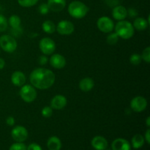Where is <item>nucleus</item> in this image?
I'll use <instances>...</instances> for the list:
<instances>
[{
	"mask_svg": "<svg viewBox=\"0 0 150 150\" xmlns=\"http://www.w3.org/2000/svg\"><path fill=\"white\" fill-rule=\"evenodd\" d=\"M55 79L56 76L53 71L43 67L35 69L29 76L31 84L41 90L51 87L55 82Z\"/></svg>",
	"mask_w": 150,
	"mask_h": 150,
	"instance_id": "nucleus-1",
	"label": "nucleus"
},
{
	"mask_svg": "<svg viewBox=\"0 0 150 150\" xmlns=\"http://www.w3.org/2000/svg\"><path fill=\"white\" fill-rule=\"evenodd\" d=\"M134 28L130 22L127 21H120L115 26V32L119 38L124 40L130 39L134 35Z\"/></svg>",
	"mask_w": 150,
	"mask_h": 150,
	"instance_id": "nucleus-2",
	"label": "nucleus"
},
{
	"mask_svg": "<svg viewBox=\"0 0 150 150\" xmlns=\"http://www.w3.org/2000/svg\"><path fill=\"white\" fill-rule=\"evenodd\" d=\"M89 11V8L84 3L80 1H73L69 4L68 13L73 18L81 19L84 18Z\"/></svg>",
	"mask_w": 150,
	"mask_h": 150,
	"instance_id": "nucleus-3",
	"label": "nucleus"
},
{
	"mask_svg": "<svg viewBox=\"0 0 150 150\" xmlns=\"http://www.w3.org/2000/svg\"><path fill=\"white\" fill-rule=\"evenodd\" d=\"M17 41L10 35H4L0 37V47L7 53H13L17 48Z\"/></svg>",
	"mask_w": 150,
	"mask_h": 150,
	"instance_id": "nucleus-4",
	"label": "nucleus"
},
{
	"mask_svg": "<svg viewBox=\"0 0 150 150\" xmlns=\"http://www.w3.org/2000/svg\"><path fill=\"white\" fill-rule=\"evenodd\" d=\"M37 91L32 85L24 84L20 89V96L26 103H32L37 98Z\"/></svg>",
	"mask_w": 150,
	"mask_h": 150,
	"instance_id": "nucleus-5",
	"label": "nucleus"
},
{
	"mask_svg": "<svg viewBox=\"0 0 150 150\" xmlns=\"http://www.w3.org/2000/svg\"><path fill=\"white\" fill-rule=\"evenodd\" d=\"M39 48L44 55H51L55 51V42L50 38H43L39 42Z\"/></svg>",
	"mask_w": 150,
	"mask_h": 150,
	"instance_id": "nucleus-6",
	"label": "nucleus"
},
{
	"mask_svg": "<svg viewBox=\"0 0 150 150\" xmlns=\"http://www.w3.org/2000/svg\"><path fill=\"white\" fill-rule=\"evenodd\" d=\"M98 29L103 33H110L114 29V23L110 18L107 16L100 17L97 21Z\"/></svg>",
	"mask_w": 150,
	"mask_h": 150,
	"instance_id": "nucleus-7",
	"label": "nucleus"
},
{
	"mask_svg": "<svg viewBox=\"0 0 150 150\" xmlns=\"http://www.w3.org/2000/svg\"><path fill=\"white\" fill-rule=\"evenodd\" d=\"M147 107V100L142 96H136L130 101V108L135 112L140 113Z\"/></svg>",
	"mask_w": 150,
	"mask_h": 150,
	"instance_id": "nucleus-8",
	"label": "nucleus"
},
{
	"mask_svg": "<svg viewBox=\"0 0 150 150\" xmlns=\"http://www.w3.org/2000/svg\"><path fill=\"white\" fill-rule=\"evenodd\" d=\"M75 26L72 22L67 20L59 21L56 26V30L61 35H70L74 32Z\"/></svg>",
	"mask_w": 150,
	"mask_h": 150,
	"instance_id": "nucleus-9",
	"label": "nucleus"
},
{
	"mask_svg": "<svg viewBox=\"0 0 150 150\" xmlns=\"http://www.w3.org/2000/svg\"><path fill=\"white\" fill-rule=\"evenodd\" d=\"M11 136L16 142H23L27 139L28 131L23 126L18 125L12 130Z\"/></svg>",
	"mask_w": 150,
	"mask_h": 150,
	"instance_id": "nucleus-10",
	"label": "nucleus"
},
{
	"mask_svg": "<svg viewBox=\"0 0 150 150\" xmlns=\"http://www.w3.org/2000/svg\"><path fill=\"white\" fill-rule=\"evenodd\" d=\"M67 100L64 96L62 95H55L51 100V107L53 109L61 110L67 105Z\"/></svg>",
	"mask_w": 150,
	"mask_h": 150,
	"instance_id": "nucleus-11",
	"label": "nucleus"
},
{
	"mask_svg": "<svg viewBox=\"0 0 150 150\" xmlns=\"http://www.w3.org/2000/svg\"><path fill=\"white\" fill-rule=\"evenodd\" d=\"M49 62L50 64L56 69H62L66 65L65 58L59 54H55L51 56Z\"/></svg>",
	"mask_w": 150,
	"mask_h": 150,
	"instance_id": "nucleus-12",
	"label": "nucleus"
},
{
	"mask_svg": "<svg viewBox=\"0 0 150 150\" xmlns=\"http://www.w3.org/2000/svg\"><path fill=\"white\" fill-rule=\"evenodd\" d=\"M111 149L112 150H130L131 146L126 139L119 138L112 142Z\"/></svg>",
	"mask_w": 150,
	"mask_h": 150,
	"instance_id": "nucleus-13",
	"label": "nucleus"
},
{
	"mask_svg": "<svg viewBox=\"0 0 150 150\" xmlns=\"http://www.w3.org/2000/svg\"><path fill=\"white\" fill-rule=\"evenodd\" d=\"M92 146L95 150H105L108 146V142L104 137L97 136L92 139Z\"/></svg>",
	"mask_w": 150,
	"mask_h": 150,
	"instance_id": "nucleus-14",
	"label": "nucleus"
},
{
	"mask_svg": "<svg viewBox=\"0 0 150 150\" xmlns=\"http://www.w3.org/2000/svg\"><path fill=\"white\" fill-rule=\"evenodd\" d=\"M48 7L51 11L58 13L62 11L66 6L65 0H48Z\"/></svg>",
	"mask_w": 150,
	"mask_h": 150,
	"instance_id": "nucleus-15",
	"label": "nucleus"
},
{
	"mask_svg": "<svg viewBox=\"0 0 150 150\" xmlns=\"http://www.w3.org/2000/svg\"><path fill=\"white\" fill-rule=\"evenodd\" d=\"M26 76L21 71L13 72L11 76V81L16 86H22L26 83Z\"/></svg>",
	"mask_w": 150,
	"mask_h": 150,
	"instance_id": "nucleus-16",
	"label": "nucleus"
},
{
	"mask_svg": "<svg viewBox=\"0 0 150 150\" xmlns=\"http://www.w3.org/2000/svg\"><path fill=\"white\" fill-rule=\"evenodd\" d=\"M112 16L117 21H122L127 17V10L124 6L118 5L114 7L112 10Z\"/></svg>",
	"mask_w": 150,
	"mask_h": 150,
	"instance_id": "nucleus-17",
	"label": "nucleus"
},
{
	"mask_svg": "<svg viewBox=\"0 0 150 150\" xmlns=\"http://www.w3.org/2000/svg\"><path fill=\"white\" fill-rule=\"evenodd\" d=\"M79 86L81 90L84 92H87L93 89L94 86H95V83H94L93 79H91V78L86 77L80 81Z\"/></svg>",
	"mask_w": 150,
	"mask_h": 150,
	"instance_id": "nucleus-18",
	"label": "nucleus"
},
{
	"mask_svg": "<svg viewBox=\"0 0 150 150\" xmlns=\"http://www.w3.org/2000/svg\"><path fill=\"white\" fill-rule=\"evenodd\" d=\"M47 146L49 150H60L62 147V142L57 136H51L48 139Z\"/></svg>",
	"mask_w": 150,
	"mask_h": 150,
	"instance_id": "nucleus-19",
	"label": "nucleus"
},
{
	"mask_svg": "<svg viewBox=\"0 0 150 150\" xmlns=\"http://www.w3.org/2000/svg\"><path fill=\"white\" fill-rule=\"evenodd\" d=\"M149 23L148 22V21H146L145 18L139 17L135 19L133 26V28L136 29V30L143 31V30H145V29L148 27Z\"/></svg>",
	"mask_w": 150,
	"mask_h": 150,
	"instance_id": "nucleus-20",
	"label": "nucleus"
},
{
	"mask_svg": "<svg viewBox=\"0 0 150 150\" xmlns=\"http://www.w3.org/2000/svg\"><path fill=\"white\" fill-rule=\"evenodd\" d=\"M42 29L43 32L47 34H53L56 31V25L50 20L45 21L42 24Z\"/></svg>",
	"mask_w": 150,
	"mask_h": 150,
	"instance_id": "nucleus-21",
	"label": "nucleus"
},
{
	"mask_svg": "<svg viewBox=\"0 0 150 150\" xmlns=\"http://www.w3.org/2000/svg\"><path fill=\"white\" fill-rule=\"evenodd\" d=\"M144 144V138L141 134H136L132 138V145L134 149H139L142 147Z\"/></svg>",
	"mask_w": 150,
	"mask_h": 150,
	"instance_id": "nucleus-22",
	"label": "nucleus"
},
{
	"mask_svg": "<svg viewBox=\"0 0 150 150\" xmlns=\"http://www.w3.org/2000/svg\"><path fill=\"white\" fill-rule=\"evenodd\" d=\"M21 20L17 15H13L10 16L8 20V23L11 26V28H17L21 26Z\"/></svg>",
	"mask_w": 150,
	"mask_h": 150,
	"instance_id": "nucleus-23",
	"label": "nucleus"
},
{
	"mask_svg": "<svg viewBox=\"0 0 150 150\" xmlns=\"http://www.w3.org/2000/svg\"><path fill=\"white\" fill-rule=\"evenodd\" d=\"M119 38H119V36L117 35L116 32H114V33H111L107 36L106 42L108 45H114L118 42Z\"/></svg>",
	"mask_w": 150,
	"mask_h": 150,
	"instance_id": "nucleus-24",
	"label": "nucleus"
},
{
	"mask_svg": "<svg viewBox=\"0 0 150 150\" xmlns=\"http://www.w3.org/2000/svg\"><path fill=\"white\" fill-rule=\"evenodd\" d=\"M39 0H18V2L21 7H30L35 5Z\"/></svg>",
	"mask_w": 150,
	"mask_h": 150,
	"instance_id": "nucleus-25",
	"label": "nucleus"
},
{
	"mask_svg": "<svg viewBox=\"0 0 150 150\" xmlns=\"http://www.w3.org/2000/svg\"><path fill=\"white\" fill-rule=\"evenodd\" d=\"M142 61V57L139 54H133L130 57V62L133 65H139Z\"/></svg>",
	"mask_w": 150,
	"mask_h": 150,
	"instance_id": "nucleus-26",
	"label": "nucleus"
},
{
	"mask_svg": "<svg viewBox=\"0 0 150 150\" xmlns=\"http://www.w3.org/2000/svg\"><path fill=\"white\" fill-rule=\"evenodd\" d=\"M8 26V21L7 18L2 15H0V32H4Z\"/></svg>",
	"mask_w": 150,
	"mask_h": 150,
	"instance_id": "nucleus-27",
	"label": "nucleus"
},
{
	"mask_svg": "<svg viewBox=\"0 0 150 150\" xmlns=\"http://www.w3.org/2000/svg\"><path fill=\"white\" fill-rule=\"evenodd\" d=\"M42 116L45 118H49L53 114V108L51 106H45L41 111Z\"/></svg>",
	"mask_w": 150,
	"mask_h": 150,
	"instance_id": "nucleus-28",
	"label": "nucleus"
},
{
	"mask_svg": "<svg viewBox=\"0 0 150 150\" xmlns=\"http://www.w3.org/2000/svg\"><path fill=\"white\" fill-rule=\"evenodd\" d=\"M142 60L146 62V63L150 62V47L148 46L145 48L142 52V54L141 55Z\"/></svg>",
	"mask_w": 150,
	"mask_h": 150,
	"instance_id": "nucleus-29",
	"label": "nucleus"
},
{
	"mask_svg": "<svg viewBox=\"0 0 150 150\" xmlns=\"http://www.w3.org/2000/svg\"><path fill=\"white\" fill-rule=\"evenodd\" d=\"M9 150H26V146L22 142H17L12 144Z\"/></svg>",
	"mask_w": 150,
	"mask_h": 150,
	"instance_id": "nucleus-30",
	"label": "nucleus"
},
{
	"mask_svg": "<svg viewBox=\"0 0 150 150\" xmlns=\"http://www.w3.org/2000/svg\"><path fill=\"white\" fill-rule=\"evenodd\" d=\"M10 32H11V36H13V38L14 37H19L23 33V29H21V26L17 28H11Z\"/></svg>",
	"mask_w": 150,
	"mask_h": 150,
	"instance_id": "nucleus-31",
	"label": "nucleus"
},
{
	"mask_svg": "<svg viewBox=\"0 0 150 150\" xmlns=\"http://www.w3.org/2000/svg\"><path fill=\"white\" fill-rule=\"evenodd\" d=\"M38 10H39L40 13L42 15H46L48 14L49 12V8L48 7L47 4H41L40 7H38Z\"/></svg>",
	"mask_w": 150,
	"mask_h": 150,
	"instance_id": "nucleus-32",
	"label": "nucleus"
},
{
	"mask_svg": "<svg viewBox=\"0 0 150 150\" xmlns=\"http://www.w3.org/2000/svg\"><path fill=\"white\" fill-rule=\"evenodd\" d=\"M26 150H42L41 146L36 143H32L28 146Z\"/></svg>",
	"mask_w": 150,
	"mask_h": 150,
	"instance_id": "nucleus-33",
	"label": "nucleus"
},
{
	"mask_svg": "<svg viewBox=\"0 0 150 150\" xmlns=\"http://www.w3.org/2000/svg\"><path fill=\"white\" fill-rule=\"evenodd\" d=\"M48 59L45 55L40 56V57H39V59H38V62H39L40 64H41V65H45V64H46L47 63H48Z\"/></svg>",
	"mask_w": 150,
	"mask_h": 150,
	"instance_id": "nucleus-34",
	"label": "nucleus"
},
{
	"mask_svg": "<svg viewBox=\"0 0 150 150\" xmlns=\"http://www.w3.org/2000/svg\"><path fill=\"white\" fill-rule=\"evenodd\" d=\"M127 15H129L130 17L135 18L138 16V12L135 8H130L127 10Z\"/></svg>",
	"mask_w": 150,
	"mask_h": 150,
	"instance_id": "nucleus-35",
	"label": "nucleus"
},
{
	"mask_svg": "<svg viewBox=\"0 0 150 150\" xmlns=\"http://www.w3.org/2000/svg\"><path fill=\"white\" fill-rule=\"evenodd\" d=\"M6 123L8 126H13L15 124V118L12 116H9L7 119H6Z\"/></svg>",
	"mask_w": 150,
	"mask_h": 150,
	"instance_id": "nucleus-36",
	"label": "nucleus"
},
{
	"mask_svg": "<svg viewBox=\"0 0 150 150\" xmlns=\"http://www.w3.org/2000/svg\"><path fill=\"white\" fill-rule=\"evenodd\" d=\"M144 140L146 141L147 144H150V130L149 129H147L146 130V133H145V136H144Z\"/></svg>",
	"mask_w": 150,
	"mask_h": 150,
	"instance_id": "nucleus-37",
	"label": "nucleus"
},
{
	"mask_svg": "<svg viewBox=\"0 0 150 150\" xmlns=\"http://www.w3.org/2000/svg\"><path fill=\"white\" fill-rule=\"evenodd\" d=\"M5 66V61L2 58H0V70H2Z\"/></svg>",
	"mask_w": 150,
	"mask_h": 150,
	"instance_id": "nucleus-38",
	"label": "nucleus"
},
{
	"mask_svg": "<svg viewBox=\"0 0 150 150\" xmlns=\"http://www.w3.org/2000/svg\"><path fill=\"white\" fill-rule=\"evenodd\" d=\"M146 126H147L148 127H150V117H148L147 118H146Z\"/></svg>",
	"mask_w": 150,
	"mask_h": 150,
	"instance_id": "nucleus-39",
	"label": "nucleus"
},
{
	"mask_svg": "<svg viewBox=\"0 0 150 150\" xmlns=\"http://www.w3.org/2000/svg\"><path fill=\"white\" fill-rule=\"evenodd\" d=\"M0 10H1V6H0Z\"/></svg>",
	"mask_w": 150,
	"mask_h": 150,
	"instance_id": "nucleus-40",
	"label": "nucleus"
}]
</instances>
